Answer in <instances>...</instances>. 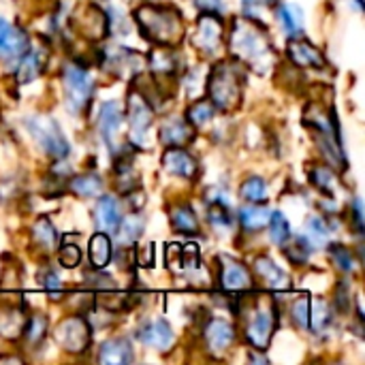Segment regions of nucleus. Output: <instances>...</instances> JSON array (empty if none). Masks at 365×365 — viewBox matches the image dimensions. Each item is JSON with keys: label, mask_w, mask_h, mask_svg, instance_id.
<instances>
[{"label": "nucleus", "mask_w": 365, "mask_h": 365, "mask_svg": "<svg viewBox=\"0 0 365 365\" xmlns=\"http://www.w3.org/2000/svg\"><path fill=\"white\" fill-rule=\"evenodd\" d=\"M229 47L231 53L237 62L250 66L257 73H267L274 66V47L269 38L265 36L263 28L259 21L246 19V21H235L231 28L229 36Z\"/></svg>", "instance_id": "f257e3e1"}, {"label": "nucleus", "mask_w": 365, "mask_h": 365, "mask_svg": "<svg viewBox=\"0 0 365 365\" xmlns=\"http://www.w3.org/2000/svg\"><path fill=\"white\" fill-rule=\"evenodd\" d=\"M141 36L160 47H173L184 34L182 15L178 9L167 4H143L135 11Z\"/></svg>", "instance_id": "f03ea898"}, {"label": "nucleus", "mask_w": 365, "mask_h": 365, "mask_svg": "<svg viewBox=\"0 0 365 365\" xmlns=\"http://www.w3.org/2000/svg\"><path fill=\"white\" fill-rule=\"evenodd\" d=\"M207 96L220 111H235L244 101V73L231 62H218L207 77Z\"/></svg>", "instance_id": "7ed1b4c3"}, {"label": "nucleus", "mask_w": 365, "mask_h": 365, "mask_svg": "<svg viewBox=\"0 0 365 365\" xmlns=\"http://www.w3.org/2000/svg\"><path fill=\"white\" fill-rule=\"evenodd\" d=\"M28 135L32 137V141L41 148L43 154L51 156V158H64L68 154V141L64 137V133L60 130V124L51 118V115H28L24 120Z\"/></svg>", "instance_id": "20e7f679"}, {"label": "nucleus", "mask_w": 365, "mask_h": 365, "mask_svg": "<svg viewBox=\"0 0 365 365\" xmlns=\"http://www.w3.org/2000/svg\"><path fill=\"white\" fill-rule=\"evenodd\" d=\"M62 83H64V103L71 113H83L94 96V83L90 73L77 64L71 62L62 71Z\"/></svg>", "instance_id": "39448f33"}, {"label": "nucleus", "mask_w": 365, "mask_h": 365, "mask_svg": "<svg viewBox=\"0 0 365 365\" xmlns=\"http://www.w3.org/2000/svg\"><path fill=\"white\" fill-rule=\"evenodd\" d=\"M278 308L272 302H259L250 314H248V323H246V340L248 344H252L257 351H265L272 342L276 323H278Z\"/></svg>", "instance_id": "423d86ee"}, {"label": "nucleus", "mask_w": 365, "mask_h": 365, "mask_svg": "<svg viewBox=\"0 0 365 365\" xmlns=\"http://www.w3.org/2000/svg\"><path fill=\"white\" fill-rule=\"evenodd\" d=\"M126 115H128V139L130 145L143 148L148 143V133L154 124V111L150 107V101L137 92L130 90L128 98H126Z\"/></svg>", "instance_id": "0eeeda50"}, {"label": "nucleus", "mask_w": 365, "mask_h": 365, "mask_svg": "<svg viewBox=\"0 0 365 365\" xmlns=\"http://www.w3.org/2000/svg\"><path fill=\"white\" fill-rule=\"evenodd\" d=\"M56 342L68 351V353H86L92 344V331L90 325L81 317H68L64 319L56 329Z\"/></svg>", "instance_id": "6e6552de"}, {"label": "nucleus", "mask_w": 365, "mask_h": 365, "mask_svg": "<svg viewBox=\"0 0 365 365\" xmlns=\"http://www.w3.org/2000/svg\"><path fill=\"white\" fill-rule=\"evenodd\" d=\"M222 34H225V28H222V21L218 19V15L214 13H203L197 21V30L192 34V45L212 56L220 49L222 45Z\"/></svg>", "instance_id": "1a4fd4ad"}, {"label": "nucleus", "mask_w": 365, "mask_h": 365, "mask_svg": "<svg viewBox=\"0 0 365 365\" xmlns=\"http://www.w3.org/2000/svg\"><path fill=\"white\" fill-rule=\"evenodd\" d=\"M122 124H124V111L122 105L118 101H107L101 105L98 111V120H96V130L101 135V139L105 141V145L109 150H115V141L122 133Z\"/></svg>", "instance_id": "9d476101"}, {"label": "nucleus", "mask_w": 365, "mask_h": 365, "mask_svg": "<svg viewBox=\"0 0 365 365\" xmlns=\"http://www.w3.org/2000/svg\"><path fill=\"white\" fill-rule=\"evenodd\" d=\"M220 287L229 293H240V291H248L252 289V276L246 269V265H242L240 261L231 259V257H220Z\"/></svg>", "instance_id": "9b49d317"}, {"label": "nucleus", "mask_w": 365, "mask_h": 365, "mask_svg": "<svg viewBox=\"0 0 365 365\" xmlns=\"http://www.w3.org/2000/svg\"><path fill=\"white\" fill-rule=\"evenodd\" d=\"M203 338H205V346L214 353L220 355L225 351H229L235 342V327L225 321V319H210L203 327Z\"/></svg>", "instance_id": "f8f14e48"}, {"label": "nucleus", "mask_w": 365, "mask_h": 365, "mask_svg": "<svg viewBox=\"0 0 365 365\" xmlns=\"http://www.w3.org/2000/svg\"><path fill=\"white\" fill-rule=\"evenodd\" d=\"M137 340L143 346H150L154 351H167L173 344L175 336H173L171 325L165 319H154L141 325V329L137 331Z\"/></svg>", "instance_id": "ddd939ff"}, {"label": "nucleus", "mask_w": 365, "mask_h": 365, "mask_svg": "<svg viewBox=\"0 0 365 365\" xmlns=\"http://www.w3.org/2000/svg\"><path fill=\"white\" fill-rule=\"evenodd\" d=\"M163 167L169 175L182 178V180H192L197 175V158L188 154L184 148H167L163 154Z\"/></svg>", "instance_id": "4468645a"}, {"label": "nucleus", "mask_w": 365, "mask_h": 365, "mask_svg": "<svg viewBox=\"0 0 365 365\" xmlns=\"http://www.w3.org/2000/svg\"><path fill=\"white\" fill-rule=\"evenodd\" d=\"M28 49V36L21 28L13 26L4 17H0V58L15 60Z\"/></svg>", "instance_id": "2eb2a0df"}, {"label": "nucleus", "mask_w": 365, "mask_h": 365, "mask_svg": "<svg viewBox=\"0 0 365 365\" xmlns=\"http://www.w3.org/2000/svg\"><path fill=\"white\" fill-rule=\"evenodd\" d=\"M158 137H160L163 145H167V148H184L195 139V126H190L182 118H169L160 126Z\"/></svg>", "instance_id": "dca6fc26"}, {"label": "nucleus", "mask_w": 365, "mask_h": 365, "mask_svg": "<svg viewBox=\"0 0 365 365\" xmlns=\"http://www.w3.org/2000/svg\"><path fill=\"white\" fill-rule=\"evenodd\" d=\"M94 218H96V225L103 233L115 235L120 220H122V207H120L118 199L113 195H103L96 203Z\"/></svg>", "instance_id": "f3484780"}, {"label": "nucleus", "mask_w": 365, "mask_h": 365, "mask_svg": "<svg viewBox=\"0 0 365 365\" xmlns=\"http://www.w3.org/2000/svg\"><path fill=\"white\" fill-rule=\"evenodd\" d=\"M287 53H289L291 62L297 64V66H314V68L325 66L323 53H321L312 43H308V41H304V38H299V36L289 41Z\"/></svg>", "instance_id": "a211bd4d"}, {"label": "nucleus", "mask_w": 365, "mask_h": 365, "mask_svg": "<svg viewBox=\"0 0 365 365\" xmlns=\"http://www.w3.org/2000/svg\"><path fill=\"white\" fill-rule=\"evenodd\" d=\"M135 359L133 346L126 338H111L98 351V361L107 365H124Z\"/></svg>", "instance_id": "6ab92c4d"}, {"label": "nucleus", "mask_w": 365, "mask_h": 365, "mask_svg": "<svg viewBox=\"0 0 365 365\" xmlns=\"http://www.w3.org/2000/svg\"><path fill=\"white\" fill-rule=\"evenodd\" d=\"M88 257H90V267L103 272L111 263V257H113L111 237L107 233H103V231L94 233L90 237V244H88Z\"/></svg>", "instance_id": "aec40b11"}, {"label": "nucleus", "mask_w": 365, "mask_h": 365, "mask_svg": "<svg viewBox=\"0 0 365 365\" xmlns=\"http://www.w3.org/2000/svg\"><path fill=\"white\" fill-rule=\"evenodd\" d=\"M255 269H257L259 278L263 280V284L269 287V289H274V291H287L291 287L289 276L272 259H267V257H259L255 261Z\"/></svg>", "instance_id": "412c9836"}, {"label": "nucleus", "mask_w": 365, "mask_h": 365, "mask_svg": "<svg viewBox=\"0 0 365 365\" xmlns=\"http://www.w3.org/2000/svg\"><path fill=\"white\" fill-rule=\"evenodd\" d=\"M276 15H278V21L282 26V30L291 38H297V36L304 34V11L299 6L280 2L278 9H276Z\"/></svg>", "instance_id": "4be33fe9"}, {"label": "nucleus", "mask_w": 365, "mask_h": 365, "mask_svg": "<svg viewBox=\"0 0 365 365\" xmlns=\"http://www.w3.org/2000/svg\"><path fill=\"white\" fill-rule=\"evenodd\" d=\"M269 216H272V210L269 207H265L263 203H250V205H246V207L240 210V225H242L244 231L257 233L263 227H267Z\"/></svg>", "instance_id": "5701e85b"}, {"label": "nucleus", "mask_w": 365, "mask_h": 365, "mask_svg": "<svg viewBox=\"0 0 365 365\" xmlns=\"http://www.w3.org/2000/svg\"><path fill=\"white\" fill-rule=\"evenodd\" d=\"M169 220H171L173 231H178V233L192 235V233L199 231L197 214H195V210H192L188 203H178V205H173L171 212H169Z\"/></svg>", "instance_id": "b1692460"}, {"label": "nucleus", "mask_w": 365, "mask_h": 365, "mask_svg": "<svg viewBox=\"0 0 365 365\" xmlns=\"http://www.w3.org/2000/svg\"><path fill=\"white\" fill-rule=\"evenodd\" d=\"M334 325V310L331 306L325 302V299H312L310 302V321H308V327L314 331V334H325L329 331V327Z\"/></svg>", "instance_id": "393cba45"}, {"label": "nucleus", "mask_w": 365, "mask_h": 365, "mask_svg": "<svg viewBox=\"0 0 365 365\" xmlns=\"http://www.w3.org/2000/svg\"><path fill=\"white\" fill-rule=\"evenodd\" d=\"M143 225H145V220H143V216H141L139 212H130V214L122 216L120 227H118V231H115L120 244L126 248V246H130L133 242H137V240L141 237V233H143Z\"/></svg>", "instance_id": "a878e982"}, {"label": "nucleus", "mask_w": 365, "mask_h": 365, "mask_svg": "<svg viewBox=\"0 0 365 365\" xmlns=\"http://www.w3.org/2000/svg\"><path fill=\"white\" fill-rule=\"evenodd\" d=\"M71 192H75L77 197H101L105 182L101 180L98 173H83V175H75L68 184Z\"/></svg>", "instance_id": "bb28decb"}, {"label": "nucleus", "mask_w": 365, "mask_h": 365, "mask_svg": "<svg viewBox=\"0 0 365 365\" xmlns=\"http://www.w3.org/2000/svg\"><path fill=\"white\" fill-rule=\"evenodd\" d=\"M41 53L34 49H26L19 56V64H17V81L19 83H30L41 75Z\"/></svg>", "instance_id": "cd10ccee"}, {"label": "nucleus", "mask_w": 365, "mask_h": 365, "mask_svg": "<svg viewBox=\"0 0 365 365\" xmlns=\"http://www.w3.org/2000/svg\"><path fill=\"white\" fill-rule=\"evenodd\" d=\"M24 314L17 308L0 306V336L2 338H17L24 331Z\"/></svg>", "instance_id": "c85d7f7f"}, {"label": "nucleus", "mask_w": 365, "mask_h": 365, "mask_svg": "<svg viewBox=\"0 0 365 365\" xmlns=\"http://www.w3.org/2000/svg\"><path fill=\"white\" fill-rule=\"evenodd\" d=\"M214 113H216V107L212 105L210 98L195 101L190 105V109L186 111V122L190 126H195V128H203V126H207L214 120Z\"/></svg>", "instance_id": "c756f323"}, {"label": "nucleus", "mask_w": 365, "mask_h": 365, "mask_svg": "<svg viewBox=\"0 0 365 365\" xmlns=\"http://www.w3.org/2000/svg\"><path fill=\"white\" fill-rule=\"evenodd\" d=\"M207 220L216 231H229L233 225L229 201H210L207 203Z\"/></svg>", "instance_id": "7c9ffc66"}, {"label": "nucleus", "mask_w": 365, "mask_h": 365, "mask_svg": "<svg viewBox=\"0 0 365 365\" xmlns=\"http://www.w3.org/2000/svg\"><path fill=\"white\" fill-rule=\"evenodd\" d=\"M329 233H331V229H329V225H327V220L323 216H310L308 218V222H306V235L304 237L308 240V244L314 250L327 244Z\"/></svg>", "instance_id": "2f4dec72"}, {"label": "nucleus", "mask_w": 365, "mask_h": 365, "mask_svg": "<svg viewBox=\"0 0 365 365\" xmlns=\"http://www.w3.org/2000/svg\"><path fill=\"white\" fill-rule=\"evenodd\" d=\"M240 195L248 203H263L267 199V182L259 175H252L240 186Z\"/></svg>", "instance_id": "473e14b6"}, {"label": "nucleus", "mask_w": 365, "mask_h": 365, "mask_svg": "<svg viewBox=\"0 0 365 365\" xmlns=\"http://www.w3.org/2000/svg\"><path fill=\"white\" fill-rule=\"evenodd\" d=\"M267 225H269V240L276 246H284L291 240V225L282 212H272Z\"/></svg>", "instance_id": "72a5a7b5"}, {"label": "nucleus", "mask_w": 365, "mask_h": 365, "mask_svg": "<svg viewBox=\"0 0 365 365\" xmlns=\"http://www.w3.org/2000/svg\"><path fill=\"white\" fill-rule=\"evenodd\" d=\"M32 237L38 246H43L45 250H53L56 242H58V233L53 229V225L47 218H38L32 227Z\"/></svg>", "instance_id": "f704fd0d"}, {"label": "nucleus", "mask_w": 365, "mask_h": 365, "mask_svg": "<svg viewBox=\"0 0 365 365\" xmlns=\"http://www.w3.org/2000/svg\"><path fill=\"white\" fill-rule=\"evenodd\" d=\"M45 331H47V319L41 317V314H36V317H32V319H28V321L24 323L21 336H24L30 344H38V342L45 338Z\"/></svg>", "instance_id": "c9c22d12"}, {"label": "nucleus", "mask_w": 365, "mask_h": 365, "mask_svg": "<svg viewBox=\"0 0 365 365\" xmlns=\"http://www.w3.org/2000/svg\"><path fill=\"white\" fill-rule=\"evenodd\" d=\"M329 257H331V261L336 263V267L338 269H342V272H346V274H351L353 269H355V259H353V252L346 248V246H342V244H331L329 246Z\"/></svg>", "instance_id": "e433bc0d"}, {"label": "nucleus", "mask_w": 365, "mask_h": 365, "mask_svg": "<svg viewBox=\"0 0 365 365\" xmlns=\"http://www.w3.org/2000/svg\"><path fill=\"white\" fill-rule=\"evenodd\" d=\"M291 317H293V323L299 329H308V321H310V299L308 297H299L293 304V308H291Z\"/></svg>", "instance_id": "4c0bfd02"}, {"label": "nucleus", "mask_w": 365, "mask_h": 365, "mask_svg": "<svg viewBox=\"0 0 365 365\" xmlns=\"http://www.w3.org/2000/svg\"><path fill=\"white\" fill-rule=\"evenodd\" d=\"M310 182L321 190V192H329L334 186V171L327 167H314L310 171Z\"/></svg>", "instance_id": "58836bf2"}, {"label": "nucleus", "mask_w": 365, "mask_h": 365, "mask_svg": "<svg viewBox=\"0 0 365 365\" xmlns=\"http://www.w3.org/2000/svg\"><path fill=\"white\" fill-rule=\"evenodd\" d=\"M38 282L51 295V299H60V295H62V282H60V278H58V274L53 269H45L43 274H38Z\"/></svg>", "instance_id": "ea45409f"}, {"label": "nucleus", "mask_w": 365, "mask_h": 365, "mask_svg": "<svg viewBox=\"0 0 365 365\" xmlns=\"http://www.w3.org/2000/svg\"><path fill=\"white\" fill-rule=\"evenodd\" d=\"M58 259L62 267H77L81 263V250L75 244H62L58 250Z\"/></svg>", "instance_id": "a19ab883"}, {"label": "nucleus", "mask_w": 365, "mask_h": 365, "mask_svg": "<svg viewBox=\"0 0 365 365\" xmlns=\"http://www.w3.org/2000/svg\"><path fill=\"white\" fill-rule=\"evenodd\" d=\"M192 4L203 13H222V0H192Z\"/></svg>", "instance_id": "79ce46f5"}, {"label": "nucleus", "mask_w": 365, "mask_h": 365, "mask_svg": "<svg viewBox=\"0 0 365 365\" xmlns=\"http://www.w3.org/2000/svg\"><path fill=\"white\" fill-rule=\"evenodd\" d=\"M137 263L143 267H150L154 263V246L152 244H143V250L137 248Z\"/></svg>", "instance_id": "37998d69"}, {"label": "nucleus", "mask_w": 365, "mask_h": 365, "mask_svg": "<svg viewBox=\"0 0 365 365\" xmlns=\"http://www.w3.org/2000/svg\"><path fill=\"white\" fill-rule=\"evenodd\" d=\"M346 295H349V287L346 284H340L338 287V293H336V299H334V304H336V308L340 312H349L351 310V304H346Z\"/></svg>", "instance_id": "c03bdc74"}, {"label": "nucleus", "mask_w": 365, "mask_h": 365, "mask_svg": "<svg viewBox=\"0 0 365 365\" xmlns=\"http://www.w3.org/2000/svg\"><path fill=\"white\" fill-rule=\"evenodd\" d=\"M349 212H351V216H353V222H355V227H357V233H361V231H364V218H361V199H359V197L353 199V207H351Z\"/></svg>", "instance_id": "a18cd8bd"}]
</instances>
